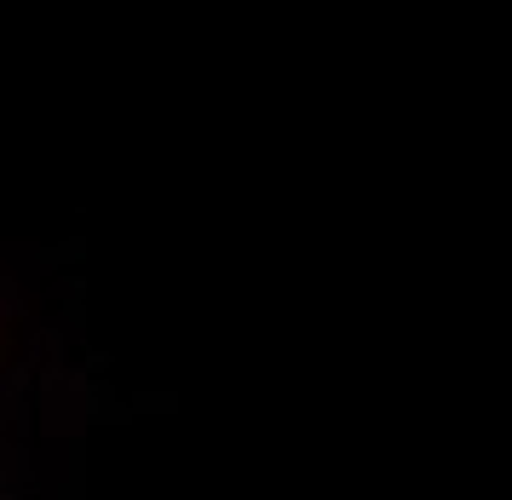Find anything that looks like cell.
Returning <instances> with one entry per match:
<instances>
[{"instance_id":"2","label":"cell","mask_w":512,"mask_h":500,"mask_svg":"<svg viewBox=\"0 0 512 500\" xmlns=\"http://www.w3.org/2000/svg\"><path fill=\"white\" fill-rule=\"evenodd\" d=\"M0 351H6V345H0Z\"/></svg>"},{"instance_id":"1","label":"cell","mask_w":512,"mask_h":500,"mask_svg":"<svg viewBox=\"0 0 512 500\" xmlns=\"http://www.w3.org/2000/svg\"><path fill=\"white\" fill-rule=\"evenodd\" d=\"M47 294L58 299V305H75V299H81V276H52Z\"/></svg>"}]
</instances>
